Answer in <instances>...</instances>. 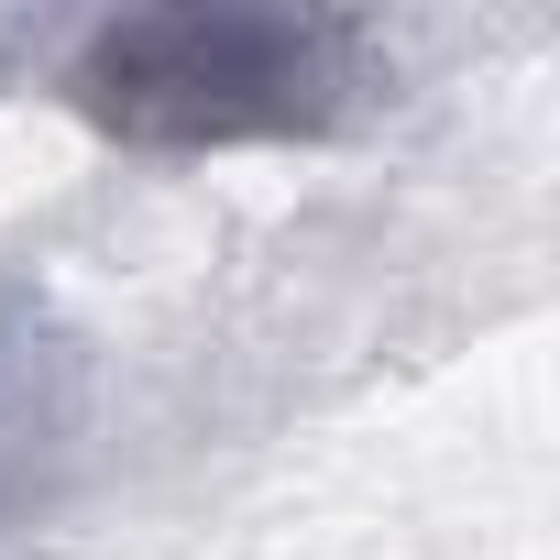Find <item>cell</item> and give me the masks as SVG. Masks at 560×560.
Here are the masks:
<instances>
[{"mask_svg":"<svg viewBox=\"0 0 560 560\" xmlns=\"http://www.w3.org/2000/svg\"><path fill=\"white\" fill-rule=\"evenodd\" d=\"M374 56L341 12H121L78 45L67 110L132 154L319 143L363 110Z\"/></svg>","mask_w":560,"mask_h":560,"instance_id":"1","label":"cell"}]
</instances>
